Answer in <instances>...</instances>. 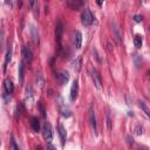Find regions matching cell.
Instances as JSON below:
<instances>
[{
  "label": "cell",
  "instance_id": "cell-1",
  "mask_svg": "<svg viewBox=\"0 0 150 150\" xmlns=\"http://www.w3.org/2000/svg\"><path fill=\"white\" fill-rule=\"evenodd\" d=\"M42 135H43V138L46 139V142H52L53 139V129H52V125L48 121H46L43 123V127H42Z\"/></svg>",
  "mask_w": 150,
  "mask_h": 150
},
{
  "label": "cell",
  "instance_id": "cell-2",
  "mask_svg": "<svg viewBox=\"0 0 150 150\" xmlns=\"http://www.w3.org/2000/svg\"><path fill=\"white\" fill-rule=\"evenodd\" d=\"M81 21H82V25L83 26H86V27H88V26H90L91 23H93V21H94V15L91 14V12L89 11V9H83V12H82V14H81Z\"/></svg>",
  "mask_w": 150,
  "mask_h": 150
},
{
  "label": "cell",
  "instance_id": "cell-3",
  "mask_svg": "<svg viewBox=\"0 0 150 150\" xmlns=\"http://www.w3.org/2000/svg\"><path fill=\"white\" fill-rule=\"evenodd\" d=\"M62 33H63V23L62 21H57L56 26H55V39H56V43L59 46V49H61V39H62Z\"/></svg>",
  "mask_w": 150,
  "mask_h": 150
},
{
  "label": "cell",
  "instance_id": "cell-4",
  "mask_svg": "<svg viewBox=\"0 0 150 150\" xmlns=\"http://www.w3.org/2000/svg\"><path fill=\"white\" fill-rule=\"evenodd\" d=\"M112 33H114V38H115L116 42L121 43L122 42V29L118 26V23L115 21H112Z\"/></svg>",
  "mask_w": 150,
  "mask_h": 150
},
{
  "label": "cell",
  "instance_id": "cell-5",
  "mask_svg": "<svg viewBox=\"0 0 150 150\" xmlns=\"http://www.w3.org/2000/svg\"><path fill=\"white\" fill-rule=\"evenodd\" d=\"M22 59L27 64H30L33 61V53H32L30 48L27 46H23V48H22Z\"/></svg>",
  "mask_w": 150,
  "mask_h": 150
},
{
  "label": "cell",
  "instance_id": "cell-6",
  "mask_svg": "<svg viewBox=\"0 0 150 150\" xmlns=\"http://www.w3.org/2000/svg\"><path fill=\"white\" fill-rule=\"evenodd\" d=\"M56 81L59 84H66L69 81V73L67 70H60L56 74Z\"/></svg>",
  "mask_w": 150,
  "mask_h": 150
},
{
  "label": "cell",
  "instance_id": "cell-7",
  "mask_svg": "<svg viewBox=\"0 0 150 150\" xmlns=\"http://www.w3.org/2000/svg\"><path fill=\"white\" fill-rule=\"evenodd\" d=\"M91 79H93V82H94L95 87H96L97 89H101V87H102V86H101L102 82H101V75H100L98 70L94 69V70L91 71Z\"/></svg>",
  "mask_w": 150,
  "mask_h": 150
},
{
  "label": "cell",
  "instance_id": "cell-8",
  "mask_svg": "<svg viewBox=\"0 0 150 150\" xmlns=\"http://www.w3.org/2000/svg\"><path fill=\"white\" fill-rule=\"evenodd\" d=\"M77 93H79V82H77V80H75V81L73 82L71 88H70V95H69V98H70L71 102H74V101L76 100Z\"/></svg>",
  "mask_w": 150,
  "mask_h": 150
},
{
  "label": "cell",
  "instance_id": "cell-9",
  "mask_svg": "<svg viewBox=\"0 0 150 150\" xmlns=\"http://www.w3.org/2000/svg\"><path fill=\"white\" fill-rule=\"evenodd\" d=\"M89 121H90V124H91V128L94 130V134L97 135V125H96V116H95V111L93 108H90L89 110Z\"/></svg>",
  "mask_w": 150,
  "mask_h": 150
},
{
  "label": "cell",
  "instance_id": "cell-10",
  "mask_svg": "<svg viewBox=\"0 0 150 150\" xmlns=\"http://www.w3.org/2000/svg\"><path fill=\"white\" fill-rule=\"evenodd\" d=\"M59 101H60V103H57V105H59V108H60L61 115H62L63 117H70V116H71V111H70L66 105L62 104V100H61L60 97H59Z\"/></svg>",
  "mask_w": 150,
  "mask_h": 150
},
{
  "label": "cell",
  "instance_id": "cell-11",
  "mask_svg": "<svg viewBox=\"0 0 150 150\" xmlns=\"http://www.w3.org/2000/svg\"><path fill=\"white\" fill-rule=\"evenodd\" d=\"M28 4L30 6V8H32L34 18L39 19V4H38V0H28Z\"/></svg>",
  "mask_w": 150,
  "mask_h": 150
},
{
  "label": "cell",
  "instance_id": "cell-12",
  "mask_svg": "<svg viewBox=\"0 0 150 150\" xmlns=\"http://www.w3.org/2000/svg\"><path fill=\"white\" fill-rule=\"evenodd\" d=\"M18 79H19L20 84H22V83H23V80H25V66H23V62H20V63H19V68H18Z\"/></svg>",
  "mask_w": 150,
  "mask_h": 150
},
{
  "label": "cell",
  "instance_id": "cell-13",
  "mask_svg": "<svg viewBox=\"0 0 150 150\" xmlns=\"http://www.w3.org/2000/svg\"><path fill=\"white\" fill-rule=\"evenodd\" d=\"M57 129H59V135H60V138H61V145H62V146H64L66 138H67V132H66V129L63 128V125H62V124H59Z\"/></svg>",
  "mask_w": 150,
  "mask_h": 150
},
{
  "label": "cell",
  "instance_id": "cell-14",
  "mask_svg": "<svg viewBox=\"0 0 150 150\" xmlns=\"http://www.w3.org/2000/svg\"><path fill=\"white\" fill-rule=\"evenodd\" d=\"M4 87H5V90L8 95H11L13 91H14V86H13V82L9 80V79H6L4 81Z\"/></svg>",
  "mask_w": 150,
  "mask_h": 150
},
{
  "label": "cell",
  "instance_id": "cell-15",
  "mask_svg": "<svg viewBox=\"0 0 150 150\" xmlns=\"http://www.w3.org/2000/svg\"><path fill=\"white\" fill-rule=\"evenodd\" d=\"M30 35H32V39L34 41V43H39L40 42V38H39V33H38V29L35 28L34 25H30Z\"/></svg>",
  "mask_w": 150,
  "mask_h": 150
},
{
  "label": "cell",
  "instance_id": "cell-16",
  "mask_svg": "<svg viewBox=\"0 0 150 150\" xmlns=\"http://www.w3.org/2000/svg\"><path fill=\"white\" fill-rule=\"evenodd\" d=\"M74 43H75V47L77 49L81 48V45H82V34L79 30H76L75 34H74Z\"/></svg>",
  "mask_w": 150,
  "mask_h": 150
},
{
  "label": "cell",
  "instance_id": "cell-17",
  "mask_svg": "<svg viewBox=\"0 0 150 150\" xmlns=\"http://www.w3.org/2000/svg\"><path fill=\"white\" fill-rule=\"evenodd\" d=\"M71 66H73V69H74L75 71H80V70H81V67H82V56H77V57L73 61Z\"/></svg>",
  "mask_w": 150,
  "mask_h": 150
},
{
  "label": "cell",
  "instance_id": "cell-18",
  "mask_svg": "<svg viewBox=\"0 0 150 150\" xmlns=\"http://www.w3.org/2000/svg\"><path fill=\"white\" fill-rule=\"evenodd\" d=\"M84 2H86V0H71V1L69 2V5L71 6L73 9L79 11V9L84 5Z\"/></svg>",
  "mask_w": 150,
  "mask_h": 150
},
{
  "label": "cell",
  "instance_id": "cell-19",
  "mask_svg": "<svg viewBox=\"0 0 150 150\" xmlns=\"http://www.w3.org/2000/svg\"><path fill=\"white\" fill-rule=\"evenodd\" d=\"M11 59H12V47L8 46V49H7V53H6V56H5V62H4V71L6 70L7 64L11 61Z\"/></svg>",
  "mask_w": 150,
  "mask_h": 150
},
{
  "label": "cell",
  "instance_id": "cell-20",
  "mask_svg": "<svg viewBox=\"0 0 150 150\" xmlns=\"http://www.w3.org/2000/svg\"><path fill=\"white\" fill-rule=\"evenodd\" d=\"M30 125H32V129L34 131H40V123H39V120L36 117H32L30 120Z\"/></svg>",
  "mask_w": 150,
  "mask_h": 150
},
{
  "label": "cell",
  "instance_id": "cell-21",
  "mask_svg": "<svg viewBox=\"0 0 150 150\" xmlns=\"http://www.w3.org/2000/svg\"><path fill=\"white\" fill-rule=\"evenodd\" d=\"M138 105H139V108L143 110V112L149 117V116H150V112H149V109H148V107L145 105V103H144L143 101H139V102H138Z\"/></svg>",
  "mask_w": 150,
  "mask_h": 150
},
{
  "label": "cell",
  "instance_id": "cell-22",
  "mask_svg": "<svg viewBox=\"0 0 150 150\" xmlns=\"http://www.w3.org/2000/svg\"><path fill=\"white\" fill-rule=\"evenodd\" d=\"M142 38L139 36V35H136L135 38H134V45H135V47L136 48H141V46H142Z\"/></svg>",
  "mask_w": 150,
  "mask_h": 150
},
{
  "label": "cell",
  "instance_id": "cell-23",
  "mask_svg": "<svg viewBox=\"0 0 150 150\" xmlns=\"http://www.w3.org/2000/svg\"><path fill=\"white\" fill-rule=\"evenodd\" d=\"M25 93H26L25 98H26V100H32V97H33V90H32V88H30V87H27Z\"/></svg>",
  "mask_w": 150,
  "mask_h": 150
},
{
  "label": "cell",
  "instance_id": "cell-24",
  "mask_svg": "<svg viewBox=\"0 0 150 150\" xmlns=\"http://www.w3.org/2000/svg\"><path fill=\"white\" fill-rule=\"evenodd\" d=\"M4 39H5V30L4 28H0V52L4 48Z\"/></svg>",
  "mask_w": 150,
  "mask_h": 150
},
{
  "label": "cell",
  "instance_id": "cell-25",
  "mask_svg": "<svg viewBox=\"0 0 150 150\" xmlns=\"http://www.w3.org/2000/svg\"><path fill=\"white\" fill-rule=\"evenodd\" d=\"M36 81H38V84H39V87L40 88H43V84H45V81H43V77H42V75L39 73L38 74V76H36Z\"/></svg>",
  "mask_w": 150,
  "mask_h": 150
},
{
  "label": "cell",
  "instance_id": "cell-26",
  "mask_svg": "<svg viewBox=\"0 0 150 150\" xmlns=\"http://www.w3.org/2000/svg\"><path fill=\"white\" fill-rule=\"evenodd\" d=\"M107 129L108 130H111V118H110L109 114L107 115Z\"/></svg>",
  "mask_w": 150,
  "mask_h": 150
},
{
  "label": "cell",
  "instance_id": "cell-27",
  "mask_svg": "<svg viewBox=\"0 0 150 150\" xmlns=\"http://www.w3.org/2000/svg\"><path fill=\"white\" fill-rule=\"evenodd\" d=\"M143 129H142V127H139V125H137L136 127V129H135V132H136V135H142L143 134V131H142Z\"/></svg>",
  "mask_w": 150,
  "mask_h": 150
},
{
  "label": "cell",
  "instance_id": "cell-28",
  "mask_svg": "<svg viewBox=\"0 0 150 150\" xmlns=\"http://www.w3.org/2000/svg\"><path fill=\"white\" fill-rule=\"evenodd\" d=\"M12 148L15 149V150H19V145H16L15 139H14V136H12Z\"/></svg>",
  "mask_w": 150,
  "mask_h": 150
},
{
  "label": "cell",
  "instance_id": "cell-29",
  "mask_svg": "<svg viewBox=\"0 0 150 150\" xmlns=\"http://www.w3.org/2000/svg\"><path fill=\"white\" fill-rule=\"evenodd\" d=\"M134 20H135L136 22H141V21L143 20V16H142V15H135V16H134Z\"/></svg>",
  "mask_w": 150,
  "mask_h": 150
},
{
  "label": "cell",
  "instance_id": "cell-30",
  "mask_svg": "<svg viewBox=\"0 0 150 150\" xmlns=\"http://www.w3.org/2000/svg\"><path fill=\"white\" fill-rule=\"evenodd\" d=\"M125 139H127V143H128V144H132V143H134V139H132V137H130V136H127Z\"/></svg>",
  "mask_w": 150,
  "mask_h": 150
},
{
  "label": "cell",
  "instance_id": "cell-31",
  "mask_svg": "<svg viewBox=\"0 0 150 150\" xmlns=\"http://www.w3.org/2000/svg\"><path fill=\"white\" fill-rule=\"evenodd\" d=\"M39 107H40V109H41V112H42V115H43V117H45V116H46V114H45V109H43V107H42L41 102L39 103Z\"/></svg>",
  "mask_w": 150,
  "mask_h": 150
},
{
  "label": "cell",
  "instance_id": "cell-32",
  "mask_svg": "<svg viewBox=\"0 0 150 150\" xmlns=\"http://www.w3.org/2000/svg\"><path fill=\"white\" fill-rule=\"evenodd\" d=\"M103 1H104V0H96V2H97V5H98V6H102Z\"/></svg>",
  "mask_w": 150,
  "mask_h": 150
},
{
  "label": "cell",
  "instance_id": "cell-33",
  "mask_svg": "<svg viewBox=\"0 0 150 150\" xmlns=\"http://www.w3.org/2000/svg\"><path fill=\"white\" fill-rule=\"evenodd\" d=\"M6 4H7V5H9L11 7L13 6V4H12V0H6Z\"/></svg>",
  "mask_w": 150,
  "mask_h": 150
},
{
  "label": "cell",
  "instance_id": "cell-34",
  "mask_svg": "<svg viewBox=\"0 0 150 150\" xmlns=\"http://www.w3.org/2000/svg\"><path fill=\"white\" fill-rule=\"evenodd\" d=\"M18 4H19V7L22 6V0H18Z\"/></svg>",
  "mask_w": 150,
  "mask_h": 150
},
{
  "label": "cell",
  "instance_id": "cell-35",
  "mask_svg": "<svg viewBox=\"0 0 150 150\" xmlns=\"http://www.w3.org/2000/svg\"><path fill=\"white\" fill-rule=\"evenodd\" d=\"M0 144H1V141H0Z\"/></svg>",
  "mask_w": 150,
  "mask_h": 150
},
{
  "label": "cell",
  "instance_id": "cell-36",
  "mask_svg": "<svg viewBox=\"0 0 150 150\" xmlns=\"http://www.w3.org/2000/svg\"><path fill=\"white\" fill-rule=\"evenodd\" d=\"M47 1H48V0H47Z\"/></svg>",
  "mask_w": 150,
  "mask_h": 150
}]
</instances>
